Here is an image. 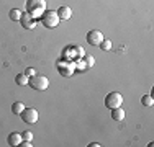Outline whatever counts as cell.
<instances>
[{
    "mask_svg": "<svg viewBox=\"0 0 154 147\" xmlns=\"http://www.w3.org/2000/svg\"><path fill=\"white\" fill-rule=\"evenodd\" d=\"M46 0H26L25 2V8H26V13H30L33 18L39 20L41 15L46 12Z\"/></svg>",
    "mask_w": 154,
    "mask_h": 147,
    "instance_id": "cell-1",
    "label": "cell"
},
{
    "mask_svg": "<svg viewBox=\"0 0 154 147\" xmlns=\"http://www.w3.org/2000/svg\"><path fill=\"white\" fill-rule=\"evenodd\" d=\"M39 21H41V25L48 29H53L56 26H59V15H57V12H54V10H46L45 13L41 15V18H39Z\"/></svg>",
    "mask_w": 154,
    "mask_h": 147,
    "instance_id": "cell-2",
    "label": "cell"
},
{
    "mask_svg": "<svg viewBox=\"0 0 154 147\" xmlns=\"http://www.w3.org/2000/svg\"><path fill=\"white\" fill-rule=\"evenodd\" d=\"M28 85L36 92H45L49 87V79L45 75H33L28 79Z\"/></svg>",
    "mask_w": 154,
    "mask_h": 147,
    "instance_id": "cell-3",
    "label": "cell"
},
{
    "mask_svg": "<svg viewBox=\"0 0 154 147\" xmlns=\"http://www.w3.org/2000/svg\"><path fill=\"white\" fill-rule=\"evenodd\" d=\"M122 105H123V97L118 92H110L107 97H105V106L110 110L118 108V106H122Z\"/></svg>",
    "mask_w": 154,
    "mask_h": 147,
    "instance_id": "cell-4",
    "label": "cell"
},
{
    "mask_svg": "<svg viewBox=\"0 0 154 147\" xmlns=\"http://www.w3.org/2000/svg\"><path fill=\"white\" fill-rule=\"evenodd\" d=\"M20 116H21V119H23L25 123H28V124H35L36 121H38V118H39L38 111H36L35 108H25Z\"/></svg>",
    "mask_w": 154,
    "mask_h": 147,
    "instance_id": "cell-5",
    "label": "cell"
},
{
    "mask_svg": "<svg viewBox=\"0 0 154 147\" xmlns=\"http://www.w3.org/2000/svg\"><path fill=\"white\" fill-rule=\"evenodd\" d=\"M57 70H59V74L62 77H71L72 74H74V70H75V64H72V62H62V61H59L57 62Z\"/></svg>",
    "mask_w": 154,
    "mask_h": 147,
    "instance_id": "cell-6",
    "label": "cell"
},
{
    "mask_svg": "<svg viewBox=\"0 0 154 147\" xmlns=\"http://www.w3.org/2000/svg\"><path fill=\"white\" fill-rule=\"evenodd\" d=\"M103 39H105L103 34H102V31H98V29H92V31L87 33V43L92 44V46H98Z\"/></svg>",
    "mask_w": 154,
    "mask_h": 147,
    "instance_id": "cell-7",
    "label": "cell"
},
{
    "mask_svg": "<svg viewBox=\"0 0 154 147\" xmlns=\"http://www.w3.org/2000/svg\"><path fill=\"white\" fill-rule=\"evenodd\" d=\"M20 23L25 29H33L36 26V18H33L30 13H23L20 18Z\"/></svg>",
    "mask_w": 154,
    "mask_h": 147,
    "instance_id": "cell-8",
    "label": "cell"
},
{
    "mask_svg": "<svg viewBox=\"0 0 154 147\" xmlns=\"http://www.w3.org/2000/svg\"><path fill=\"white\" fill-rule=\"evenodd\" d=\"M56 12L59 15L61 20H69V18L72 16V10H71V7H67V5H62L59 10H56Z\"/></svg>",
    "mask_w": 154,
    "mask_h": 147,
    "instance_id": "cell-9",
    "label": "cell"
},
{
    "mask_svg": "<svg viewBox=\"0 0 154 147\" xmlns=\"http://www.w3.org/2000/svg\"><path fill=\"white\" fill-rule=\"evenodd\" d=\"M23 141V137H21L20 132H12V134L8 136V139H7V142H8V146H20V142Z\"/></svg>",
    "mask_w": 154,
    "mask_h": 147,
    "instance_id": "cell-10",
    "label": "cell"
},
{
    "mask_svg": "<svg viewBox=\"0 0 154 147\" xmlns=\"http://www.w3.org/2000/svg\"><path fill=\"white\" fill-rule=\"evenodd\" d=\"M125 116H126V113H125V110L122 108V106H118V108H113L112 110V118L115 121H123Z\"/></svg>",
    "mask_w": 154,
    "mask_h": 147,
    "instance_id": "cell-11",
    "label": "cell"
},
{
    "mask_svg": "<svg viewBox=\"0 0 154 147\" xmlns=\"http://www.w3.org/2000/svg\"><path fill=\"white\" fill-rule=\"evenodd\" d=\"M25 108H26V106H25L23 101H15V103L12 105V113H13V115H18V116H20L21 111H23Z\"/></svg>",
    "mask_w": 154,
    "mask_h": 147,
    "instance_id": "cell-12",
    "label": "cell"
},
{
    "mask_svg": "<svg viewBox=\"0 0 154 147\" xmlns=\"http://www.w3.org/2000/svg\"><path fill=\"white\" fill-rule=\"evenodd\" d=\"M28 79H30V77L26 75V74H18V75L15 77V82H17V85H20V87H25L28 83Z\"/></svg>",
    "mask_w": 154,
    "mask_h": 147,
    "instance_id": "cell-13",
    "label": "cell"
},
{
    "mask_svg": "<svg viewBox=\"0 0 154 147\" xmlns=\"http://www.w3.org/2000/svg\"><path fill=\"white\" fill-rule=\"evenodd\" d=\"M21 15H23V12H21V10L12 8V10H10V20H13V21H20Z\"/></svg>",
    "mask_w": 154,
    "mask_h": 147,
    "instance_id": "cell-14",
    "label": "cell"
},
{
    "mask_svg": "<svg viewBox=\"0 0 154 147\" xmlns=\"http://www.w3.org/2000/svg\"><path fill=\"white\" fill-rule=\"evenodd\" d=\"M141 103H143L144 106H152V105H154V100H152L151 95H144V97L141 98Z\"/></svg>",
    "mask_w": 154,
    "mask_h": 147,
    "instance_id": "cell-15",
    "label": "cell"
},
{
    "mask_svg": "<svg viewBox=\"0 0 154 147\" xmlns=\"http://www.w3.org/2000/svg\"><path fill=\"white\" fill-rule=\"evenodd\" d=\"M98 46H100L103 51H110V49H112V46H113V44H112V41H110V39H103V41H102L100 44H98Z\"/></svg>",
    "mask_w": 154,
    "mask_h": 147,
    "instance_id": "cell-16",
    "label": "cell"
},
{
    "mask_svg": "<svg viewBox=\"0 0 154 147\" xmlns=\"http://www.w3.org/2000/svg\"><path fill=\"white\" fill-rule=\"evenodd\" d=\"M75 69H79L80 72H85L87 69V64H85V61H79V62H75Z\"/></svg>",
    "mask_w": 154,
    "mask_h": 147,
    "instance_id": "cell-17",
    "label": "cell"
},
{
    "mask_svg": "<svg viewBox=\"0 0 154 147\" xmlns=\"http://www.w3.org/2000/svg\"><path fill=\"white\" fill-rule=\"evenodd\" d=\"M84 61H85L87 67H94V64H95V57L94 56H84Z\"/></svg>",
    "mask_w": 154,
    "mask_h": 147,
    "instance_id": "cell-18",
    "label": "cell"
},
{
    "mask_svg": "<svg viewBox=\"0 0 154 147\" xmlns=\"http://www.w3.org/2000/svg\"><path fill=\"white\" fill-rule=\"evenodd\" d=\"M21 137H23V141H33V132L31 131H25L23 134H21Z\"/></svg>",
    "mask_w": 154,
    "mask_h": 147,
    "instance_id": "cell-19",
    "label": "cell"
},
{
    "mask_svg": "<svg viewBox=\"0 0 154 147\" xmlns=\"http://www.w3.org/2000/svg\"><path fill=\"white\" fill-rule=\"evenodd\" d=\"M25 74H26L28 77H33V75H36V70L33 67H30V69H26V70H25Z\"/></svg>",
    "mask_w": 154,
    "mask_h": 147,
    "instance_id": "cell-20",
    "label": "cell"
},
{
    "mask_svg": "<svg viewBox=\"0 0 154 147\" xmlns=\"http://www.w3.org/2000/svg\"><path fill=\"white\" fill-rule=\"evenodd\" d=\"M33 144H31V142L30 141H21L20 142V147H31Z\"/></svg>",
    "mask_w": 154,
    "mask_h": 147,
    "instance_id": "cell-21",
    "label": "cell"
},
{
    "mask_svg": "<svg viewBox=\"0 0 154 147\" xmlns=\"http://www.w3.org/2000/svg\"><path fill=\"white\" fill-rule=\"evenodd\" d=\"M102 144L100 142H92V144H89V147H100Z\"/></svg>",
    "mask_w": 154,
    "mask_h": 147,
    "instance_id": "cell-22",
    "label": "cell"
}]
</instances>
